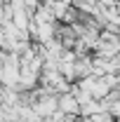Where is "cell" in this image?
I'll use <instances>...</instances> for the list:
<instances>
[{"instance_id":"6da1fadb","label":"cell","mask_w":120,"mask_h":122,"mask_svg":"<svg viewBox=\"0 0 120 122\" xmlns=\"http://www.w3.org/2000/svg\"><path fill=\"white\" fill-rule=\"evenodd\" d=\"M57 110L61 115H78L80 106H78V101L71 94H61V96H57Z\"/></svg>"}]
</instances>
